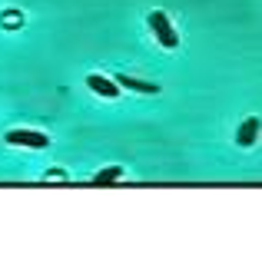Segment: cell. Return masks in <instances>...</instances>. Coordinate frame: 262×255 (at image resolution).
<instances>
[{"instance_id": "obj_3", "label": "cell", "mask_w": 262, "mask_h": 255, "mask_svg": "<svg viewBox=\"0 0 262 255\" xmlns=\"http://www.w3.org/2000/svg\"><path fill=\"white\" fill-rule=\"evenodd\" d=\"M86 86L93 89V93L106 96V100L120 96V86H116V80H110V77H100V73H90V77H86Z\"/></svg>"}, {"instance_id": "obj_1", "label": "cell", "mask_w": 262, "mask_h": 255, "mask_svg": "<svg viewBox=\"0 0 262 255\" xmlns=\"http://www.w3.org/2000/svg\"><path fill=\"white\" fill-rule=\"evenodd\" d=\"M149 30L156 33V40H160L166 50H176V47H179V37H176L173 24H169V17L163 10H153V13H149Z\"/></svg>"}, {"instance_id": "obj_6", "label": "cell", "mask_w": 262, "mask_h": 255, "mask_svg": "<svg viewBox=\"0 0 262 255\" xmlns=\"http://www.w3.org/2000/svg\"><path fill=\"white\" fill-rule=\"evenodd\" d=\"M120 176H123V166H106V169H100L93 176V186H113Z\"/></svg>"}, {"instance_id": "obj_5", "label": "cell", "mask_w": 262, "mask_h": 255, "mask_svg": "<svg viewBox=\"0 0 262 255\" xmlns=\"http://www.w3.org/2000/svg\"><path fill=\"white\" fill-rule=\"evenodd\" d=\"M256 140H259V120L252 116V120H246L243 126H239L236 143H239V146H256Z\"/></svg>"}, {"instance_id": "obj_2", "label": "cell", "mask_w": 262, "mask_h": 255, "mask_svg": "<svg viewBox=\"0 0 262 255\" xmlns=\"http://www.w3.org/2000/svg\"><path fill=\"white\" fill-rule=\"evenodd\" d=\"M7 143H10V146H30V149L50 146V140H47L43 133H37V129H10V133H7Z\"/></svg>"}, {"instance_id": "obj_4", "label": "cell", "mask_w": 262, "mask_h": 255, "mask_svg": "<svg viewBox=\"0 0 262 255\" xmlns=\"http://www.w3.org/2000/svg\"><path fill=\"white\" fill-rule=\"evenodd\" d=\"M116 86H120V89H136V93H160V86H156V83H146V80L126 77V73H120V77H116Z\"/></svg>"}]
</instances>
